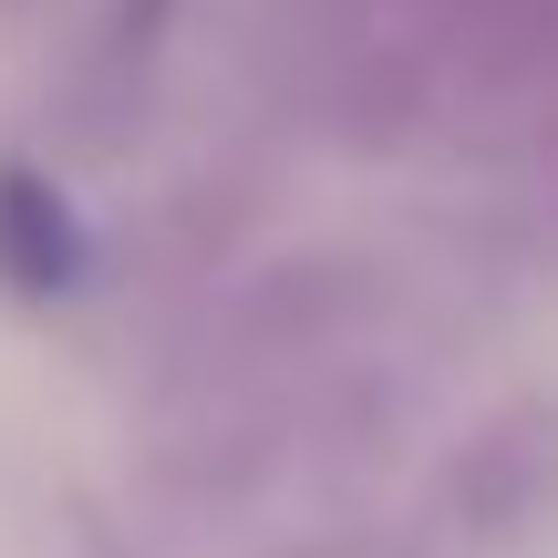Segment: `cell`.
Returning a JSON list of instances; mask_svg holds the SVG:
<instances>
[{
  "mask_svg": "<svg viewBox=\"0 0 558 558\" xmlns=\"http://www.w3.org/2000/svg\"><path fill=\"white\" fill-rule=\"evenodd\" d=\"M548 507H558V403H507L445 465V518L476 548H497V538H527Z\"/></svg>",
  "mask_w": 558,
  "mask_h": 558,
  "instance_id": "1",
  "label": "cell"
},
{
  "mask_svg": "<svg viewBox=\"0 0 558 558\" xmlns=\"http://www.w3.org/2000/svg\"><path fill=\"white\" fill-rule=\"evenodd\" d=\"M0 279L11 290H62L73 279V218L41 177L0 166Z\"/></svg>",
  "mask_w": 558,
  "mask_h": 558,
  "instance_id": "2",
  "label": "cell"
},
{
  "mask_svg": "<svg viewBox=\"0 0 558 558\" xmlns=\"http://www.w3.org/2000/svg\"><path fill=\"white\" fill-rule=\"evenodd\" d=\"M538 166H548V218H558V83H548V104H538Z\"/></svg>",
  "mask_w": 558,
  "mask_h": 558,
  "instance_id": "3",
  "label": "cell"
}]
</instances>
